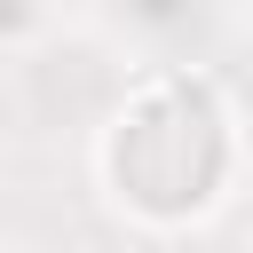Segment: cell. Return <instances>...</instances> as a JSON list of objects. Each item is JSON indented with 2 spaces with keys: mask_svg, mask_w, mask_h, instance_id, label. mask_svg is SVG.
Instances as JSON below:
<instances>
[{
  "mask_svg": "<svg viewBox=\"0 0 253 253\" xmlns=\"http://www.w3.org/2000/svg\"><path fill=\"white\" fill-rule=\"evenodd\" d=\"M47 32V0H0V47H32Z\"/></svg>",
  "mask_w": 253,
  "mask_h": 253,
  "instance_id": "obj_1",
  "label": "cell"
}]
</instances>
